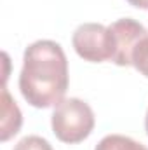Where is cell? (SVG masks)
Masks as SVG:
<instances>
[{
  "instance_id": "cell-4",
  "label": "cell",
  "mask_w": 148,
  "mask_h": 150,
  "mask_svg": "<svg viewBox=\"0 0 148 150\" xmlns=\"http://www.w3.org/2000/svg\"><path fill=\"white\" fill-rule=\"evenodd\" d=\"M113 38V58L111 61L118 67H131L132 54L138 44L148 35L145 26L131 18H122L108 26Z\"/></svg>"
},
{
  "instance_id": "cell-1",
  "label": "cell",
  "mask_w": 148,
  "mask_h": 150,
  "mask_svg": "<svg viewBox=\"0 0 148 150\" xmlns=\"http://www.w3.org/2000/svg\"><path fill=\"white\" fill-rule=\"evenodd\" d=\"M19 89L35 108H49L63 100L68 89V61L59 44L37 40L26 47Z\"/></svg>"
},
{
  "instance_id": "cell-6",
  "label": "cell",
  "mask_w": 148,
  "mask_h": 150,
  "mask_svg": "<svg viewBox=\"0 0 148 150\" xmlns=\"http://www.w3.org/2000/svg\"><path fill=\"white\" fill-rule=\"evenodd\" d=\"M94 150H148L145 145L134 142L129 136H122V134H108L105 136Z\"/></svg>"
},
{
  "instance_id": "cell-9",
  "label": "cell",
  "mask_w": 148,
  "mask_h": 150,
  "mask_svg": "<svg viewBox=\"0 0 148 150\" xmlns=\"http://www.w3.org/2000/svg\"><path fill=\"white\" fill-rule=\"evenodd\" d=\"M127 2L138 9H148V0H127Z\"/></svg>"
},
{
  "instance_id": "cell-2",
  "label": "cell",
  "mask_w": 148,
  "mask_h": 150,
  "mask_svg": "<svg viewBox=\"0 0 148 150\" xmlns=\"http://www.w3.org/2000/svg\"><path fill=\"white\" fill-rule=\"evenodd\" d=\"M94 112L92 108L78 100L66 98L61 100L52 112V131L56 138L63 143H80L94 129Z\"/></svg>"
},
{
  "instance_id": "cell-8",
  "label": "cell",
  "mask_w": 148,
  "mask_h": 150,
  "mask_svg": "<svg viewBox=\"0 0 148 150\" xmlns=\"http://www.w3.org/2000/svg\"><path fill=\"white\" fill-rule=\"evenodd\" d=\"M14 150H52V147L45 138L32 134V136H25L23 140H19Z\"/></svg>"
},
{
  "instance_id": "cell-7",
  "label": "cell",
  "mask_w": 148,
  "mask_h": 150,
  "mask_svg": "<svg viewBox=\"0 0 148 150\" xmlns=\"http://www.w3.org/2000/svg\"><path fill=\"white\" fill-rule=\"evenodd\" d=\"M132 67L140 72L141 75H145L148 79V35L134 49L132 54Z\"/></svg>"
},
{
  "instance_id": "cell-3",
  "label": "cell",
  "mask_w": 148,
  "mask_h": 150,
  "mask_svg": "<svg viewBox=\"0 0 148 150\" xmlns=\"http://www.w3.org/2000/svg\"><path fill=\"white\" fill-rule=\"evenodd\" d=\"M75 52L91 63H101L113 58V38L110 30L99 23H84L72 37Z\"/></svg>"
},
{
  "instance_id": "cell-5",
  "label": "cell",
  "mask_w": 148,
  "mask_h": 150,
  "mask_svg": "<svg viewBox=\"0 0 148 150\" xmlns=\"http://www.w3.org/2000/svg\"><path fill=\"white\" fill-rule=\"evenodd\" d=\"M2 119H0V140L7 142L11 136L19 133L23 117H21V110L16 105V101L11 98L5 84L2 86Z\"/></svg>"
},
{
  "instance_id": "cell-10",
  "label": "cell",
  "mask_w": 148,
  "mask_h": 150,
  "mask_svg": "<svg viewBox=\"0 0 148 150\" xmlns=\"http://www.w3.org/2000/svg\"><path fill=\"white\" fill-rule=\"evenodd\" d=\"M145 127H147V133H148V112H147V117H145Z\"/></svg>"
}]
</instances>
